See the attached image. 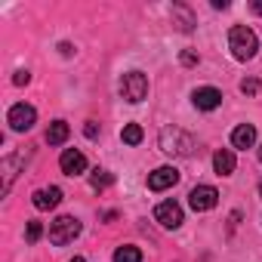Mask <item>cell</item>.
<instances>
[{"label":"cell","instance_id":"14","mask_svg":"<svg viewBox=\"0 0 262 262\" xmlns=\"http://www.w3.org/2000/svg\"><path fill=\"white\" fill-rule=\"evenodd\" d=\"M213 167H216V173H219V176H231V173H234V167H237V161H234V151H228V148H219V151L213 155Z\"/></svg>","mask_w":262,"mask_h":262},{"label":"cell","instance_id":"24","mask_svg":"<svg viewBox=\"0 0 262 262\" xmlns=\"http://www.w3.org/2000/svg\"><path fill=\"white\" fill-rule=\"evenodd\" d=\"M59 53H62V56H74V47H71L68 40H62V43H59Z\"/></svg>","mask_w":262,"mask_h":262},{"label":"cell","instance_id":"9","mask_svg":"<svg viewBox=\"0 0 262 262\" xmlns=\"http://www.w3.org/2000/svg\"><path fill=\"white\" fill-rule=\"evenodd\" d=\"M179 182V170L176 167H158L155 173H148V188L151 191H167Z\"/></svg>","mask_w":262,"mask_h":262},{"label":"cell","instance_id":"11","mask_svg":"<svg viewBox=\"0 0 262 262\" xmlns=\"http://www.w3.org/2000/svg\"><path fill=\"white\" fill-rule=\"evenodd\" d=\"M31 201H34L37 210H56L59 201H62V191H59L56 185H50V188H37V191L31 194Z\"/></svg>","mask_w":262,"mask_h":262},{"label":"cell","instance_id":"18","mask_svg":"<svg viewBox=\"0 0 262 262\" xmlns=\"http://www.w3.org/2000/svg\"><path fill=\"white\" fill-rule=\"evenodd\" d=\"M90 185H93L96 191H102V188H111V185H114V176H111L108 170H93V176H90Z\"/></svg>","mask_w":262,"mask_h":262},{"label":"cell","instance_id":"8","mask_svg":"<svg viewBox=\"0 0 262 262\" xmlns=\"http://www.w3.org/2000/svg\"><path fill=\"white\" fill-rule=\"evenodd\" d=\"M59 167H62L65 176H80V173H86V158L77 148H65L62 158H59Z\"/></svg>","mask_w":262,"mask_h":262},{"label":"cell","instance_id":"29","mask_svg":"<svg viewBox=\"0 0 262 262\" xmlns=\"http://www.w3.org/2000/svg\"><path fill=\"white\" fill-rule=\"evenodd\" d=\"M259 161H262V148H259Z\"/></svg>","mask_w":262,"mask_h":262},{"label":"cell","instance_id":"4","mask_svg":"<svg viewBox=\"0 0 262 262\" xmlns=\"http://www.w3.org/2000/svg\"><path fill=\"white\" fill-rule=\"evenodd\" d=\"M77 234H80V222H77L74 216H59L56 222H50V241H53L56 247L71 244Z\"/></svg>","mask_w":262,"mask_h":262},{"label":"cell","instance_id":"6","mask_svg":"<svg viewBox=\"0 0 262 262\" xmlns=\"http://www.w3.org/2000/svg\"><path fill=\"white\" fill-rule=\"evenodd\" d=\"M188 204H191L194 213H207V210H213V207L219 204V191H216L213 185H198V188H191Z\"/></svg>","mask_w":262,"mask_h":262},{"label":"cell","instance_id":"13","mask_svg":"<svg viewBox=\"0 0 262 262\" xmlns=\"http://www.w3.org/2000/svg\"><path fill=\"white\" fill-rule=\"evenodd\" d=\"M173 25H179V31H194V25H198V19H194V13L185 7V4H176L173 7Z\"/></svg>","mask_w":262,"mask_h":262},{"label":"cell","instance_id":"3","mask_svg":"<svg viewBox=\"0 0 262 262\" xmlns=\"http://www.w3.org/2000/svg\"><path fill=\"white\" fill-rule=\"evenodd\" d=\"M120 96H123L126 102L139 105V102L148 96V77H145L142 71H126L123 80H120Z\"/></svg>","mask_w":262,"mask_h":262},{"label":"cell","instance_id":"1","mask_svg":"<svg viewBox=\"0 0 262 262\" xmlns=\"http://www.w3.org/2000/svg\"><path fill=\"white\" fill-rule=\"evenodd\" d=\"M161 151L170 158H188L194 151V136L182 126H164L161 129Z\"/></svg>","mask_w":262,"mask_h":262},{"label":"cell","instance_id":"7","mask_svg":"<svg viewBox=\"0 0 262 262\" xmlns=\"http://www.w3.org/2000/svg\"><path fill=\"white\" fill-rule=\"evenodd\" d=\"M155 219H158L164 228H170V231H176V228L185 222L182 207H179L176 201H164V204H158V207H155Z\"/></svg>","mask_w":262,"mask_h":262},{"label":"cell","instance_id":"19","mask_svg":"<svg viewBox=\"0 0 262 262\" xmlns=\"http://www.w3.org/2000/svg\"><path fill=\"white\" fill-rule=\"evenodd\" d=\"M40 234H43V225H40V222H28V228H25L28 244H37V241H40Z\"/></svg>","mask_w":262,"mask_h":262},{"label":"cell","instance_id":"23","mask_svg":"<svg viewBox=\"0 0 262 262\" xmlns=\"http://www.w3.org/2000/svg\"><path fill=\"white\" fill-rule=\"evenodd\" d=\"M28 80H31V74H28V71H16V77H13V83H16V86H25Z\"/></svg>","mask_w":262,"mask_h":262},{"label":"cell","instance_id":"16","mask_svg":"<svg viewBox=\"0 0 262 262\" xmlns=\"http://www.w3.org/2000/svg\"><path fill=\"white\" fill-rule=\"evenodd\" d=\"M114 262H142V250L133 244H123L114 250Z\"/></svg>","mask_w":262,"mask_h":262},{"label":"cell","instance_id":"20","mask_svg":"<svg viewBox=\"0 0 262 262\" xmlns=\"http://www.w3.org/2000/svg\"><path fill=\"white\" fill-rule=\"evenodd\" d=\"M241 93L256 96V93H259V80H256V77H244V80H241Z\"/></svg>","mask_w":262,"mask_h":262},{"label":"cell","instance_id":"12","mask_svg":"<svg viewBox=\"0 0 262 262\" xmlns=\"http://www.w3.org/2000/svg\"><path fill=\"white\" fill-rule=\"evenodd\" d=\"M253 142H256V126L253 123L234 126V133H231V145L234 148H253Z\"/></svg>","mask_w":262,"mask_h":262},{"label":"cell","instance_id":"27","mask_svg":"<svg viewBox=\"0 0 262 262\" xmlns=\"http://www.w3.org/2000/svg\"><path fill=\"white\" fill-rule=\"evenodd\" d=\"M68 262H86V259H83V256H74V259H68Z\"/></svg>","mask_w":262,"mask_h":262},{"label":"cell","instance_id":"2","mask_svg":"<svg viewBox=\"0 0 262 262\" xmlns=\"http://www.w3.org/2000/svg\"><path fill=\"white\" fill-rule=\"evenodd\" d=\"M228 50H231V56H234L237 62H247V59L256 56L259 37H256L247 25H234V28L228 31Z\"/></svg>","mask_w":262,"mask_h":262},{"label":"cell","instance_id":"5","mask_svg":"<svg viewBox=\"0 0 262 262\" xmlns=\"http://www.w3.org/2000/svg\"><path fill=\"white\" fill-rule=\"evenodd\" d=\"M34 120H37V111H34V105H13L10 108V114H7V123H10V129L13 133H28V129L34 126Z\"/></svg>","mask_w":262,"mask_h":262},{"label":"cell","instance_id":"26","mask_svg":"<svg viewBox=\"0 0 262 262\" xmlns=\"http://www.w3.org/2000/svg\"><path fill=\"white\" fill-rule=\"evenodd\" d=\"M253 13H256V16H262V4H253Z\"/></svg>","mask_w":262,"mask_h":262},{"label":"cell","instance_id":"28","mask_svg":"<svg viewBox=\"0 0 262 262\" xmlns=\"http://www.w3.org/2000/svg\"><path fill=\"white\" fill-rule=\"evenodd\" d=\"M259 194H262V182H259Z\"/></svg>","mask_w":262,"mask_h":262},{"label":"cell","instance_id":"21","mask_svg":"<svg viewBox=\"0 0 262 262\" xmlns=\"http://www.w3.org/2000/svg\"><path fill=\"white\" fill-rule=\"evenodd\" d=\"M179 62L191 68V65H198V53H194V50H182V56H179Z\"/></svg>","mask_w":262,"mask_h":262},{"label":"cell","instance_id":"25","mask_svg":"<svg viewBox=\"0 0 262 262\" xmlns=\"http://www.w3.org/2000/svg\"><path fill=\"white\" fill-rule=\"evenodd\" d=\"M213 10H228V0H213Z\"/></svg>","mask_w":262,"mask_h":262},{"label":"cell","instance_id":"10","mask_svg":"<svg viewBox=\"0 0 262 262\" xmlns=\"http://www.w3.org/2000/svg\"><path fill=\"white\" fill-rule=\"evenodd\" d=\"M191 102H194L198 111H216V108L222 105V93H219L216 86H201V90H194Z\"/></svg>","mask_w":262,"mask_h":262},{"label":"cell","instance_id":"15","mask_svg":"<svg viewBox=\"0 0 262 262\" xmlns=\"http://www.w3.org/2000/svg\"><path fill=\"white\" fill-rule=\"evenodd\" d=\"M68 133H71V129H68L65 120H53V123L47 126V142H50V145H62V142L68 139Z\"/></svg>","mask_w":262,"mask_h":262},{"label":"cell","instance_id":"22","mask_svg":"<svg viewBox=\"0 0 262 262\" xmlns=\"http://www.w3.org/2000/svg\"><path fill=\"white\" fill-rule=\"evenodd\" d=\"M83 136H86V139H96V136H99V123H96V120H86Z\"/></svg>","mask_w":262,"mask_h":262},{"label":"cell","instance_id":"17","mask_svg":"<svg viewBox=\"0 0 262 262\" xmlns=\"http://www.w3.org/2000/svg\"><path fill=\"white\" fill-rule=\"evenodd\" d=\"M142 136H145V133H142V126H139V123H126V126L120 129V139H123L126 145H139Z\"/></svg>","mask_w":262,"mask_h":262}]
</instances>
